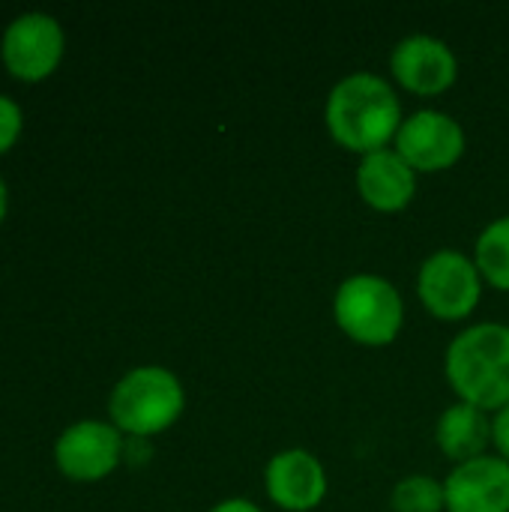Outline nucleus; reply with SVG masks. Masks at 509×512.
I'll use <instances>...</instances> for the list:
<instances>
[{
	"label": "nucleus",
	"instance_id": "nucleus-4",
	"mask_svg": "<svg viewBox=\"0 0 509 512\" xmlns=\"http://www.w3.org/2000/svg\"><path fill=\"white\" fill-rule=\"evenodd\" d=\"M333 318L351 342L384 348L402 333L405 300L387 276L354 273L333 294Z\"/></svg>",
	"mask_w": 509,
	"mask_h": 512
},
{
	"label": "nucleus",
	"instance_id": "nucleus-12",
	"mask_svg": "<svg viewBox=\"0 0 509 512\" xmlns=\"http://www.w3.org/2000/svg\"><path fill=\"white\" fill-rule=\"evenodd\" d=\"M354 180L360 198L381 213H399L417 195V171L393 147L360 156Z\"/></svg>",
	"mask_w": 509,
	"mask_h": 512
},
{
	"label": "nucleus",
	"instance_id": "nucleus-10",
	"mask_svg": "<svg viewBox=\"0 0 509 512\" xmlns=\"http://www.w3.org/2000/svg\"><path fill=\"white\" fill-rule=\"evenodd\" d=\"M264 492L285 512L318 510L327 498V471L306 447H288L270 456L264 468Z\"/></svg>",
	"mask_w": 509,
	"mask_h": 512
},
{
	"label": "nucleus",
	"instance_id": "nucleus-1",
	"mask_svg": "<svg viewBox=\"0 0 509 512\" xmlns=\"http://www.w3.org/2000/svg\"><path fill=\"white\" fill-rule=\"evenodd\" d=\"M402 120V102L393 84L378 72H348L327 93V132L339 147L357 156L390 147Z\"/></svg>",
	"mask_w": 509,
	"mask_h": 512
},
{
	"label": "nucleus",
	"instance_id": "nucleus-7",
	"mask_svg": "<svg viewBox=\"0 0 509 512\" xmlns=\"http://www.w3.org/2000/svg\"><path fill=\"white\" fill-rule=\"evenodd\" d=\"M66 36L54 15L24 12L3 30V66L18 81H45L63 60Z\"/></svg>",
	"mask_w": 509,
	"mask_h": 512
},
{
	"label": "nucleus",
	"instance_id": "nucleus-19",
	"mask_svg": "<svg viewBox=\"0 0 509 512\" xmlns=\"http://www.w3.org/2000/svg\"><path fill=\"white\" fill-rule=\"evenodd\" d=\"M6 210H9V192H6V183L0 177V222L6 219Z\"/></svg>",
	"mask_w": 509,
	"mask_h": 512
},
{
	"label": "nucleus",
	"instance_id": "nucleus-2",
	"mask_svg": "<svg viewBox=\"0 0 509 512\" xmlns=\"http://www.w3.org/2000/svg\"><path fill=\"white\" fill-rule=\"evenodd\" d=\"M444 375L459 396L486 414L509 405V327L480 321L465 327L444 354Z\"/></svg>",
	"mask_w": 509,
	"mask_h": 512
},
{
	"label": "nucleus",
	"instance_id": "nucleus-18",
	"mask_svg": "<svg viewBox=\"0 0 509 512\" xmlns=\"http://www.w3.org/2000/svg\"><path fill=\"white\" fill-rule=\"evenodd\" d=\"M210 512H264L255 501H249V498H225V501H219L216 507Z\"/></svg>",
	"mask_w": 509,
	"mask_h": 512
},
{
	"label": "nucleus",
	"instance_id": "nucleus-3",
	"mask_svg": "<svg viewBox=\"0 0 509 512\" xmlns=\"http://www.w3.org/2000/svg\"><path fill=\"white\" fill-rule=\"evenodd\" d=\"M183 408L186 390L180 378L165 366H138L126 372L108 399L111 423L135 441H147L171 429Z\"/></svg>",
	"mask_w": 509,
	"mask_h": 512
},
{
	"label": "nucleus",
	"instance_id": "nucleus-9",
	"mask_svg": "<svg viewBox=\"0 0 509 512\" xmlns=\"http://www.w3.org/2000/svg\"><path fill=\"white\" fill-rule=\"evenodd\" d=\"M390 72L405 90L417 96H438L456 84L459 57L441 36L411 33L393 45Z\"/></svg>",
	"mask_w": 509,
	"mask_h": 512
},
{
	"label": "nucleus",
	"instance_id": "nucleus-6",
	"mask_svg": "<svg viewBox=\"0 0 509 512\" xmlns=\"http://www.w3.org/2000/svg\"><path fill=\"white\" fill-rule=\"evenodd\" d=\"M465 144V129L453 114L441 108H420L402 120L393 150L417 174H435L453 168L462 159Z\"/></svg>",
	"mask_w": 509,
	"mask_h": 512
},
{
	"label": "nucleus",
	"instance_id": "nucleus-13",
	"mask_svg": "<svg viewBox=\"0 0 509 512\" xmlns=\"http://www.w3.org/2000/svg\"><path fill=\"white\" fill-rule=\"evenodd\" d=\"M435 444L456 465L480 459L492 444V417L468 402H456L441 411L435 423Z\"/></svg>",
	"mask_w": 509,
	"mask_h": 512
},
{
	"label": "nucleus",
	"instance_id": "nucleus-17",
	"mask_svg": "<svg viewBox=\"0 0 509 512\" xmlns=\"http://www.w3.org/2000/svg\"><path fill=\"white\" fill-rule=\"evenodd\" d=\"M492 447L504 462H509V405L492 414Z\"/></svg>",
	"mask_w": 509,
	"mask_h": 512
},
{
	"label": "nucleus",
	"instance_id": "nucleus-14",
	"mask_svg": "<svg viewBox=\"0 0 509 512\" xmlns=\"http://www.w3.org/2000/svg\"><path fill=\"white\" fill-rule=\"evenodd\" d=\"M474 264L483 276L498 291H509V216H501L489 222L474 246Z\"/></svg>",
	"mask_w": 509,
	"mask_h": 512
},
{
	"label": "nucleus",
	"instance_id": "nucleus-8",
	"mask_svg": "<svg viewBox=\"0 0 509 512\" xmlns=\"http://www.w3.org/2000/svg\"><path fill=\"white\" fill-rule=\"evenodd\" d=\"M126 441L114 423L81 420L54 441V465L72 483H99L123 459Z\"/></svg>",
	"mask_w": 509,
	"mask_h": 512
},
{
	"label": "nucleus",
	"instance_id": "nucleus-16",
	"mask_svg": "<svg viewBox=\"0 0 509 512\" xmlns=\"http://www.w3.org/2000/svg\"><path fill=\"white\" fill-rule=\"evenodd\" d=\"M21 126H24V114L18 102L0 93V156L15 147V141L21 138Z\"/></svg>",
	"mask_w": 509,
	"mask_h": 512
},
{
	"label": "nucleus",
	"instance_id": "nucleus-15",
	"mask_svg": "<svg viewBox=\"0 0 509 512\" xmlns=\"http://www.w3.org/2000/svg\"><path fill=\"white\" fill-rule=\"evenodd\" d=\"M390 510L393 512H444L447 495L444 483L429 474H408L402 477L390 492Z\"/></svg>",
	"mask_w": 509,
	"mask_h": 512
},
{
	"label": "nucleus",
	"instance_id": "nucleus-11",
	"mask_svg": "<svg viewBox=\"0 0 509 512\" xmlns=\"http://www.w3.org/2000/svg\"><path fill=\"white\" fill-rule=\"evenodd\" d=\"M447 512H509V462L480 456L456 465L444 480Z\"/></svg>",
	"mask_w": 509,
	"mask_h": 512
},
{
	"label": "nucleus",
	"instance_id": "nucleus-5",
	"mask_svg": "<svg viewBox=\"0 0 509 512\" xmlns=\"http://www.w3.org/2000/svg\"><path fill=\"white\" fill-rule=\"evenodd\" d=\"M417 297L441 321H465L483 297V276L459 249L432 252L417 270Z\"/></svg>",
	"mask_w": 509,
	"mask_h": 512
}]
</instances>
